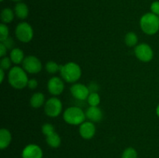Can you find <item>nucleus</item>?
<instances>
[{"label": "nucleus", "instance_id": "f257e3e1", "mask_svg": "<svg viewBox=\"0 0 159 158\" xmlns=\"http://www.w3.org/2000/svg\"><path fill=\"white\" fill-rule=\"evenodd\" d=\"M26 73L23 67H12L8 73V81L9 85L16 89H23L27 87L29 78Z\"/></svg>", "mask_w": 159, "mask_h": 158}, {"label": "nucleus", "instance_id": "f03ea898", "mask_svg": "<svg viewBox=\"0 0 159 158\" xmlns=\"http://www.w3.org/2000/svg\"><path fill=\"white\" fill-rule=\"evenodd\" d=\"M59 73L61 78L68 83H75L82 77L81 67L72 61L61 65Z\"/></svg>", "mask_w": 159, "mask_h": 158}, {"label": "nucleus", "instance_id": "7ed1b4c3", "mask_svg": "<svg viewBox=\"0 0 159 158\" xmlns=\"http://www.w3.org/2000/svg\"><path fill=\"white\" fill-rule=\"evenodd\" d=\"M140 27L147 35H155L159 30V16L152 12L145 13L141 17Z\"/></svg>", "mask_w": 159, "mask_h": 158}, {"label": "nucleus", "instance_id": "20e7f679", "mask_svg": "<svg viewBox=\"0 0 159 158\" xmlns=\"http://www.w3.org/2000/svg\"><path fill=\"white\" fill-rule=\"evenodd\" d=\"M63 119L66 123L71 125H80L86 119L85 112L78 106L67 108L63 112Z\"/></svg>", "mask_w": 159, "mask_h": 158}, {"label": "nucleus", "instance_id": "39448f33", "mask_svg": "<svg viewBox=\"0 0 159 158\" xmlns=\"http://www.w3.org/2000/svg\"><path fill=\"white\" fill-rule=\"evenodd\" d=\"M15 35L19 41L27 43L34 38V29L28 23L21 22L16 27Z\"/></svg>", "mask_w": 159, "mask_h": 158}, {"label": "nucleus", "instance_id": "423d86ee", "mask_svg": "<svg viewBox=\"0 0 159 158\" xmlns=\"http://www.w3.org/2000/svg\"><path fill=\"white\" fill-rule=\"evenodd\" d=\"M63 109L62 102L58 98L51 97L44 104V112L51 118H56L61 115Z\"/></svg>", "mask_w": 159, "mask_h": 158}, {"label": "nucleus", "instance_id": "0eeeda50", "mask_svg": "<svg viewBox=\"0 0 159 158\" xmlns=\"http://www.w3.org/2000/svg\"><path fill=\"white\" fill-rule=\"evenodd\" d=\"M135 57L141 62H150L154 57V51L152 46L148 43H142L137 45L134 50Z\"/></svg>", "mask_w": 159, "mask_h": 158}, {"label": "nucleus", "instance_id": "6e6552de", "mask_svg": "<svg viewBox=\"0 0 159 158\" xmlns=\"http://www.w3.org/2000/svg\"><path fill=\"white\" fill-rule=\"evenodd\" d=\"M22 66L26 72L31 74H38L41 71L43 68L40 59L34 55L26 56L22 63Z\"/></svg>", "mask_w": 159, "mask_h": 158}, {"label": "nucleus", "instance_id": "1a4fd4ad", "mask_svg": "<svg viewBox=\"0 0 159 158\" xmlns=\"http://www.w3.org/2000/svg\"><path fill=\"white\" fill-rule=\"evenodd\" d=\"M71 95L73 98L79 101L87 100L90 94L88 86L82 83H74L70 88Z\"/></svg>", "mask_w": 159, "mask_h": 158}, {"label": "nucleus", "instance_id": "9d476101", "mask_svg": "<svg viewBox=\"0 0 159 158\" xmlns=\"http://www.w3.org/2000/svg\"><path fill=\"white\" fill-rule=\"evenodd\" d=\"M48 90L50 94L54 96H58L62 94L65 90V83L61 77L54 76L49 79L48 81Z\"/></svg>", "mask_w": 159, "mask_h": 158}, {"label": "nucleus", "instance_id": "9b49d317", "mask_svg": "<svg viewBox=\"0 0 159 158\" xmlns=\"http://www.w3.org/2000/svg\"><path fill=\"white\" fill-rule=\"evenodd\" d=\"M43 153L41 147L37 144H28L22 151V158H43Z\"/></svg>", "mask_w": 159, "mask_h": 158}, {"label": "nucleus", "instance_id": "f8f14e48", "mask_svg": "<svg viewBox=\"0 0 159 158\" xmlns=\"http://www.w3.org/2000/svg\"><path fill=\"white\" fill-rule=\"evenodd\" d=\"M79 132L80 136L85 139H91L96 134V129L94 122L85 121L79 125Z\"/></svg>", "mask_w": 159, "mask_h": 158}, {"label": "nucleus", "instance_id": "ddd939ff", "mask_svg": "<svg viewBox=\"0 0 159 158\" xmlns=\"http://www.w3.org/2000/svg\"><path fill=\"white\" fill-rule=\"evenodd\" d=\"M86 119L93 122H99L103 118V113L98 106H89L85 111Z\"/></svg>", "mask_w": 159, "mask_h": 158}, {"label": "nucleus", "instance_id": "4468645a", "mask_svg": "<svg viewBox=\"0 0 159 158\" xmlns=\"http://www.w3.org/2000/svg\"><path fill=\"white\" fill-rule=\"evenodd\" d=\"M12 141V134L10 131L6 128L0 130V149L5 150L7 148Z\"/></svg>", "mask_w": 159, "mask_h": 158}, {"label": "nucleus", "instance_id": "2eb2a0df", "mask_svg": "<svg viewBox=\"0 0 159 158\" xmlns=\"http://www.w3.org/2000/svg\"><path fill=\"white\" fill-rule=\"evenodd\" d=\"M9 57H10L12 64L17 65L23 63L26 57H25L24 52L20 48L15 47L12 50H11L10 54H9Z\"/></svg>", "mask_w": 159, "mask_h": 158}, {"label": "nucleus", "instance_id": "dca6fc26", "mask_svg": "<svg viewBox=\"0 0 159 158\" xmlns=\"http://www.w3.org/2000/svg\"><path fill=\"white\" fill-rule=\"evenodd\" d=\"M15 15L20 20H25L29 15V9L28 6L23 2H18L14 8Z\"/></svg>", "mask_w": 159, "mask_h": 158}, {"label": "nucleus", "instance_id": "f3484780", "mask_svg": "<svg viewBox=\"0 0 159 158\" xmlns=\"http://www.w3.org/2000/svg\"><path fill=\"white\" fill-rule=\"evenodd\" d=\"M45 96L42 92H36L31 96L30 104L34 108H39L45 104Z\"/></svg>", "mask_w": 159, "mask_h": 158}, {"label": "nucleus", "instance_id": "a211bd4d", "mask_svg": "<svg viewBox=\"0 0 159 158\" xmlns=\"http://www.w3.org/2000/svg\"><path fill=\"white\" fill-rule=\"evenodd\" d=\"M46 142L51 148H58L61 144V138L58 133L54 132L52 134L46 136Z\"/></svg>", "mask_w": 159, "mask_h": 158}, {"label": "nucleus", "instance_id": "6ab92c4d", "mask_svg": "<svg viewBox=\"0 0 159 158\" xmlns=\"http://www.w3.org/2000/svg\"><path fill=\"white\" fill-rule=\"evenodd\" d=\"M14 16H15V12L10 8L3 9L1 12V15H0L2 22L5 24H8V23L12 22V20H14Z\"/></svg>", "mask_w": 159, "mask_h": 158}, {"label": "nucleus", "instance_id": "aec40b11", "mask_svg": "<svg viewBox=\"0 0 159 158\" xmlns=\"http://www.w3.org/2000/svg\"><path fill=\"white\" fill-rule=\"evenodd\" d=\"M124 42L129 47H135L138 44V37L135 33L129 32L126 34Z\"/></svg>", "mask_w": 159, "mask_h": 158}, {"label": "nucleus", "instance_id": "412c9836", "mask_svg": "<svg viewBox=\"0 0 159 158\" xmlns=\"http://www.w3.org/2000/svg\"><path fill=\"white\" fill-rule=\"evenodd\" d=\"M61 67V65H59L58 64L56 63L55 61H53V60H50L45 65V69L48 71L49 74H56L57 72H60Z\"/></svg>", "mask_w": 159, "mask_h": 158}, {"label": "nucleus", "instance_id": "4be33fe9", "mask_svg": "<svg viewBox=\"0 0 159 158\" xmlns=\"http://www.w3.org/2000/svg\"><path fill=\"white\" fill-rule=\"evenodd\" d=\"M100 101V96L97 92H90L87 99V102L89 106H99Z\"/></svg>", "mask_w": 159, "mask_h": 158}, {"label": "nucleus", "instance_id": "5701e85b", "mask_svg": "<svg viewBox=\"0 0 159 158\" xmlns=\"http://www.w3.org/2000/svg\"><path fill=\"white\" fill-rule=\"evenodd\" d=\"M121 158H138V152L133 147H127L123 151Z\"/></svg>", "mask_w": 159, "mask_h": 158}, {"label": "nucleus", "instance_id": "b1692460", "mask_svg": "<svg viewBox=\"0 0 159 158\" xmlns=\"http://www.w3.org/2000/svg\"><path fill=\"white\" fill-rule=\"evenodd\" d=\"M9 37V29L7 25L5 23H1L0 25V42L6 40Z\"/></svg>", "mask_w": 159, "mask_h": 158}, {"label": "nucleus", "instance_id": "393cba45", "mask_svg": "<svg viewBox=\"0 0 159 158\" xmlns=\"http://www.w3.org/2000/svg\"><path fill=\"white\" fill-rule=\"evenodd\" d=\"M12 60H11L10 57H2L1 60H0V68L3 69L4 71H8L10 70L12 67Z\"/></svg>", "mask_w": 159, "mask_h": 158}, {"label": "nucleus", "instance_id": "a878e982", "mask_svg": "<svg viewBox=\"0 0 159 158\" xmlns=\"http://www.w3.org/2000/svg\"><path fill=\"white\" fill-rule=\"evenodd\" d=\"M41 131L42 133H43L45 136H49V135L54 133V132H55V129H54V126L52 124L45 123L42 125Z\"/></svg>", "mask_w": 159, "mask_h": 158}, {"label": "nucleus", "instance_id": "bb28decb", "mask_svg": "<svg viewBox=\"0 0 159 158\" xmlns=\"http://www.w3.org/2000/svg\"><path fill=\"white\" fill-rule=\"evenodd\" d=\"M151 11L152 13L159 16V1H155L151 5Z\"/></svg>", "mask_w": 159, "mask_h": 158}, {"label": "nucleus", "instance_id": "cd10ccee", "mask_svg": "<svg viewBox=\"0 0 159 158\" xmlns=\"http://www.w3.org/2000/svg\"><path fill=\"white\" fill-rule=\"evenodd\" d=\"M0 43H2L5 46H6L8 50H12L13 49V46H14V41L11 37H9V38L6 39V40L2 42H0Z\"/></svg>", "mask_w": 159, "mask_h": 158}, {"label": "nucleus", "instance_id": "c85d7f7f", "mask_svg": "<svg viewBox=\"0 0 159 158\" xmlns=\"http://www.w3.org/2000/svg\"><path fill=\"white\" fill-rule=\"evenodd\" d=\"M37 86H38V81L35 78L29 79L27 87L30 89H35V88H37Z\"/></svg>", "mask_w": 159, "mask_h": 158}, {"label": "nucleus", "instance_id": "c756f323", "mask_svg": "<svg viewBox=\"0 0 159 158\" xmlns=\"http://www.w3.org/2000/svg\"><path fill=\"white\" fill-rule=\"evenodd\" d=\"M7 48L6 46L3 44L2 43H0V57H3L6 56V53H7Z\"/></svg>", "mask_w": 159, "mask_h": 158}, {"label": "nucleus", "instance_id": "7c9ffc66", "mask_svg": "<svg viewBox=\"0 0 159 158\" xmlns=\"http://www.w3.org/2000/svg\"><path fill=\"white\" fill-rule=\"evenodd\" d=\"M5 71H6L0 68V82H1V84L3 83V81L5 79Z\"/></svg>", "mask_w": 159, "mask_h": 158}, {"label": "nucleus", "instance_id": "2f4dec72", "mask_svg": "<svg viewBox=\"0 0 159 158\" xmlns=\"http://www.w3.org/2000/svg\"><path fill=\"white\" fill-rule=\"evenodd\" d=\"M156 114H157V116H158L159 117V104H158V106H157V108H156Z\"/></svg>", "mask_w": 159, "mask_h": 158}, {"label": "nucleus", "instance_id": "473e14b6", "mask_svg": "<svg viewBox=\"0 0 159 158\" xmlns=\"http://www.w3.org/2000/svg\"><path fill=\"white\" fill-rule=\"evenodd\" d=\"M12 1H14V2H20V1H22V0H12Z\"/></svg>", "mask_w": 159, "mask_h": 158}, {"label": "nucleus", "instance_id": "72a5a7b5", "mask_svg": "<svg viewBox=\"0 0 159 158\" xmlns=\"http://www.w3.org/2000/svg\"><path fill=\"white\" fill-rule=\"evenodd\" d=\"M0 1H1V2H3V1H4V0H0Z\"/></svg>", "mask_w": 159, "mask_h": 158}]
</instances>
